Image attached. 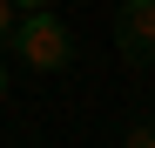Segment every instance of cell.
I'll use <instances>...</instances> for the list:
<instances>
[{"instance_id": "1", "label": "cell", "mask_w": 155, "mask_h": 148, "mask_svg": "<svg viewBox=\"0 0 155 148\" xmlns=\"http://www.w3.org/2000/svg\"><path fill=\"white\" fill-rule=\"evenodd\" d=\"M7 47H14V61L34 67V74H68L74 67V27H68L54 7H27V14L14 20Z\"/></svg>"}, {"instance_id": "5", "label": "cell", "mask_w": 155, "mask_h": 148, "mask_svg": "<svg viewBox=\"0 0 155 148\" xmlns=\"http://www.w3.org/2000/svg\"><path fill=\"white\" fill-rule=\"evenodd\" d=\"M14 7H20V14H27V7H54V0H14Z\"/></svg>"}, {"instance_id": "2", "label": "cell", "mask_w": 155, "mask_h": 148, "mask_svg": "<svg viewBox=\"0 0 155 148\" xmlns=\"http://www.w3.org/2000/svg\"><path fill=\"white\" fill-rule=\"evenodd\" d=\"M115 54L128 67H155V0H121L115 7Z\"/></svg>"}, {"instance_id": "3", "label": "cell", "mask_w": 155, "mask_h": 148, "mask_svg": "<svg viewBox=\"0 0 155 148\" xmlns=\"http://www.w3.org/2000/svg\"><path fill=\"white\" fill-rule=\"evenodd\" d=\"M121 148H155V121H135V128H121Z\"/></svg>"}, {"instance_id": "6", "label": "cell", "mask_w": 155, "mask_h": 148, "mask_svg": "<svg viewBox=\"0 0 155 148\" xmlns=\"http://www.w3.org/2000/svg\"><path fill=\"white\" fill-rule=\"evenodd\" d=\"M0 101H7V61H0Z\"/></svg>"}, {"instance_id": "4", "label": "cell", "mask_w": 155, "mask_h": 148, "mask_svg": "<svg viewBox=\"0 0 155 148\" xmlns=\"http://www.w3.org/2000/svg\"><path fill=\"white\" fill-rule=\"evenodd\" d=\"M14 20H20V7H14V0H0V40L14 34Z\"/></svg>"}]
</instances>
